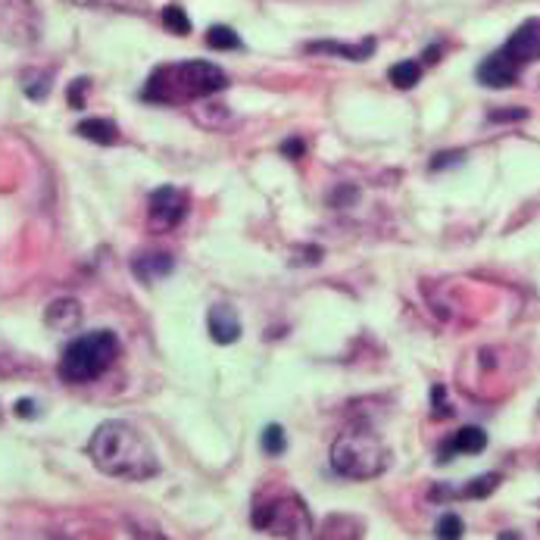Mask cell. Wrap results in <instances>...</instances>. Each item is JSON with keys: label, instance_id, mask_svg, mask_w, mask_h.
<instances>
[{"label": "cell", "instance_id": "1", "mask_svg": "<svg viewBox=\"0 0 540 540\" xmlns=\"http://www.w3.org/2000/svg\"><path fill=\"white\" fill-rule=\"evenodd\" d=\"M88 456L104 475L122 478V481H147L160 475V460L154 447L132 422L109 419L98 425V432L88 441Z\"/></svg>", "mask_w": 540, "mask_h": 540}, {"label": "cell", "instance_id": "2", "mask_svg": "<svg viewBox=\"0 0 540 540\" xmlns=\"http://www.w3.org/2000/svg\"><path fill=\"white\" fill-rule=\"evenodd\" d=\"M228 88V75L207 60H182V63H163L150 72L147 85L141 88V100L160 107L194 104V100L213 98Z\"/></svg>", "mask_w": 540, "mask_h": 540}, {"label": "cell", "instance_id": "3", "mask_svg": "<svg viewBox=\"0 0 540 540\" xmlns=\"http://www.w3.org/2000/svg\"><path fill=\"white\" fill-rule=\"evenodd\" d=\"M331 469L353 481H368V478L385 475L391 466V450L372 428H350L340 432L331 443Z\"/></svg>", "mask_w": 540, "mask_h": 540}, {"label": "cell", "instance_id": "4", "mask_svg": "<svg viewBox=\"0 0 540 540\" xmlns=\"http://www.w3.org/2000/svg\"><path fill=\"white\" fill-rule=\"evenodd\" d=\"M116 357H119V338L109 328H100V331L79 334L66 347L57 372L70 385H91V381H98L100 375H107L113 368Z\"/></svg>", "mask_w": 540, "mask_h": 540}, {"label": "cell", "instance_id": "5", "mask_svg": "<svg viewBox=\"0 0 540 540\" xmlns=\"http://www.w3.org/2000/svg\"><path fill=\"white\" fill-rule=\"evenodd\" d=\"M250 522L256 531L272 535V537H310L312 535L310 509L293 494L256 497L250 509Z\"/></svg>", "mask_w": 540, "mask_h": 540}, {"label": "cell", "instance_id": "6", "mask_svg": "<svg viewBox=\"0 0 540 540\" xmlns=\"http://www.w3.org/2000/svg\"><path fill=\"white\" fill-rule=\"evenodd\" d=\"M188 194H184L182 188H175V184H163V188H156L154 194H150L147 200V222L154 231H172L179 228L184 222V216H188Z\"/></svg>", "mask_w": 540, "mask_h": 540}, {"label": "cell", "instance_id": "7", "mask_svg": "<svg viewBox=\"0 0 540 540\" xmlns=\"http://www.w3.org/2000/svg\"><path fill=\"white\" fill-rule=\"evenodd\" d=\"M500 51L512 60V63L518 66V70H525V66L537 63V60H540V16L525 19V23L518 25L516 32H512L509 41H506Z\"/></svg>", "mask_w": 540, "mask_h": 540}, {"label": "cell", "instance_id": "8", "mask_svg": "<svg viewBox=\"0 0 540 540\" xmlns=\"http://www.w3.org/2000/svg\"><path fill=\"white\" fill-rule=\"evenodd\" d=\"M518 66L512 63L509 57H506L503 51H494L490 53L488 60H484L481 66H478V81H481L484 88H497V91H500V88H512L518 81Z\"/></svg>", "mask_w": 540, "mask_h": 540}, {"label": "cell", "instance_id": "9", "mask_svg": "<svg viewBox=\"0 0 540 540\" xmlns=\"http://www.w3.org/2000/svg\"><path fill=\"white\" fill-rule=\"evenodd\" d=\"M207 328H209V338L216 344L228 347L241 338V316L231 303H216L209 306V316H207Z\"/></svg>", "mask_w": 540, "mask_h": 540}, {"label": "cell", "instance_id": "10", "mask_svg": "<svg viewBox=\"0 0 540 540\" xmlns=\"http://www.w3.org/2000/svg\"><path fill=\"white\" fill-rule=\"evenodd\" d=\"M484 447H488V432L478 428V425H466L450 437V441L441 443V450H437V462H450L456 453H466V456L481 453Z\"/></svg>", "mask_w": 540, "mask_h": 540}, {"label": "cell", "instance_id": "11", "mask_svg": "<svg viewBox=\"0 0 540 540\" xmlns=\"http://www.w3.org/2000/svg\"><path fill=\"white\" fill-rule=\"evenodd\" d=\"M306 53H322V57H340V60H353L362 63L375 53V38H362L359 44H340V41H310Z\"/></svg>", "mask_w": 540, "mask_h": 540}, {"label": "cell", "instance_id": "12", "mask_svg": "<svg viewBox=\"0 0 540 540\" xmlns=\"http://www.w3.org/2000/svg\"><path fill=\"white\" fill-rule=\"evenodd\" d=\"M172 269H175L172 253H138V256L132 259L135 278L144 284H154V282H160V278L172 275Z\"/></svg>", "mask_w": 540, "mask_h": 540}, {"label": "cell", "instance_id": "13", "mask_svg": "<svg viewBox=\"0 0 540 540\" xmlns=\"http://www.w3.org/2000/svg\"><path fill=\"white\" fill-rule=\"evenodd\" d=\"M44 322L53 328V331H75L81 325V306L79 300L72 297H60L47 306L44 312Z\"/></svg>", "mask_w": 540, "mask_h": 540}, {"label": "cell", "instance_id": "14", "mask_svg": "<svg viewBox=\"0 0 540 540\" xmlns=\"http://www.w3.org/2000/svg\"><path fill=\"white\" fill-rule=\"evenodd\" d=\"M75 135L91 141V144H100V147H113V144H119V138H122L116 122H109V119H81L79 126H75Z\"/></svg>", "mask_w": 540, "mask_h": 540}, {"label": "cell", "instance_id": "15", "mask_svg": "<svg viewBox=\"0 0 540 540\" xmlns=\"http://www.w3.org/2000/svg\"><path fill=\"white\" fill-rule=\"evenodd\" d=\"M497 488H500V475L490 471V475H481V478H475V481H469L462 490L437 488L432 497H466V500H484V497H490Z\"/></svg>", "mask_w": 540, "mask_h": 540}, {"label": "cell", "instance_id": "16", "mask_svg": "<svg viewBox=\"0 0 540 540\" xmlns=\"http://www.w3.org/2000/svg\"><path fill=\"white\" fill-rule=\"evenodd\" d=\"M387 79H391L394 88L409 91V88H415L422 81V60H403V63H394L391 70H387Z\"/></svg>", "mask_w": 540, "mask_h": 540}, {"label": "cell", "instance_id": "17", "mask_svg": "<svg viewBox=\"0 0 540 540\" xmlns=\"http://www.w3.org/2000/svg\"><path fill=\"white\" fill-rule=\"evenodd\" d=\"M53 88V72L47 70H25L23 72V91L29 100H44Z\"/></svg>", "mask_w": 540, "mask_h": 540}, {"label": "cell", "instance_id": "18", "mask_svg": "<svg viewBox=\"0 0 540 540\" xmlns=\"http://www.w3.org/2000/svg\"><path fill=\"white\" fill-rule=\"evenodd\" d=\"M207 44L213 47V51H241L244 41L235 29H228V25H213V29L207 32Z\"/></svg>", "mask_w": 540, "mask_h": 540}, {"label": "cell", "instance_id": "19", "mask_svg": "<svg viewBox=\"0 0 540 540\" xmlns=\"http://www.w3.org/2000/svg\"><path fill=\"white\" fill-rule=\"evenodd\" d=\"M88 10H122V13H147V0H72Z\"/></svg>", "mask_w": 540, "mask_h": 540}, {"label": "cell", "instance_id": "20", "mask_svg": "<svg viewBox=\"0 0 540 540\" xmlns=\"http://www.w3.org/2000/svg\"><path fill=\"white\" fill-rule=\"evenodd\" d=\"M163 25L179 38L191 35V19H188V13H184V6H179V4L163 6Z\"/></svg>", "mask_w": 540, "mask_h": 540}, {"label": "cell", "instance_id": "21", "mask_svg": "<svg viewBox=\"0 0 540 540\" xmlns=\"http://www.w3.org/2000/svg\"><path fill=\"white\" fill-rule=\"evenodd\" d=\"M259 447H263L265 456H282L288 450V437H284L282 425H265L263 437H259Z\"/></svg>", "mask_w": 540, "mask_h": 540}, {"label": "cell", "instance_id": "22", "mask_svg": "<svg viewBox=\"0 0 540 540\" xmlns=\"http://www.w3.org/2000/svg\"><path fill=\"white\" fill-rule=\"evenodd\" d=\"M462 518L456 516V512H447V516H441L437 518V528H434V535L437 537H443V540H456V537H462Z\"/></svg>", "mask_w": 540, "mask_h": 540}, {"label": "cell", "instance_id": "23", "mask_svg": "<svg viewBox=\"0 0 540 540\" xmlns=\"http://www.w3.org/2000/svg\"><path fill=\"white\" fill-rule=\"evenodd\" d=\"M432 415H434V419H450V415H453V409H450V403H447V391H443V385L432 387Z\"/></svg>", "mask_w": 540, "mask_h": 540}, {"label": "cell", "instance_id": "24", "mask_svg": "<svg viewBox=\"0 0 540 540\" xmlns=\"http://www.w3.org/2000/svg\"><path fill=\"white\" fill-rule=\"evenodd\" d=\"M528 119V109L525 107H509V109H490L488 122H525Z\"/></svg>", "mask_w": 540, "mask_h": 540}, {"label": "cell", "instance_id": "25", "mask_svg": "<svg viewBox=\"0 0 540 540\" xmlns=\"http://www.w3.org/2000/svg\"><path fill=\"white\" fill-rule=\"evenodd\" d=\"M91 91V79H75L70 85V107L81 109L85 107V94Z\"/></svg>", "mask_w": 540, "mask_h": 540}, {"label": "cell", "instance_id": "26", "mask_svg": "<svg viewBox=\"0 0 540 540\" xmlns=\"http://www.w3.org/2000/svg\"><path fill=\"white\" fill-rule=\"evenodd\" d=\"M462 150H447V154H437L434 160H432V169L434 172H441V169H447V166H456V163H462Z\"/></svg>", "mask_w": 540, "mask_h": 540}, {"label": "cell", "instance_id": "27", "mask_svg": "<svg viewBox=\"0 0 540 540\" xmlns=\"http://www.w3.org/2000/svg\"><path fill=\"white\" fill-rule=\"evenodd\" d=\"M13 413L19 415V419H38V403L35 400H29V396H25V400H16V406H13Z\"/></svg>", "mask_w": 540, "mask_h": 540}, {"label": "cell", "instance_id": "28", "mask_svg": "<svg viewBox=\"0 0 540 540\" xmlns=\"http://www.w3.org/2000/svg\"><path fill=\"white\" fill-rule=\"evenodd\" d=\"M303 154H306V144L300 138H288L282 144V156H288V160H300Z\"/></svg>", "mask_w": 540, "mask_h": 540}, {"label": "cell", "instance_id": "29", "mask_svg": "<svg viewBox=\"0 0 540 540\" xmlns=\"http://www.w3.org/2000/svg\"><path fill=\"white\" fill-rule=\"evenodd\" d=\"M441 60V44H432L425 53H422V66H434Z\"/></svg>", "mask_w": 540, "mask_h": 540}]
</instances>
